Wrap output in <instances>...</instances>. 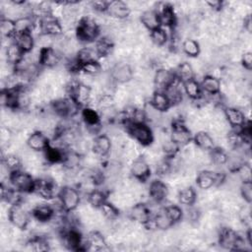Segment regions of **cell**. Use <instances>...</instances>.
<instances>
[{
    "mask_svg": "<svg viewBox=\"0 0 252 252\" xmlns=\"http://www.w3.org/2000/svg\"><path fill=\"white\" fill-rule=\"evenodd\" d=\"M99 35L98 24L91 17H83L77 26L76 36L79 41L91 42L97 39Z\"/></svg>",
    "mask_w": 252,
    "mask_h": 252,
    "instance_id": "cell-1",
    "label": "cell"
},
{
    "mask_svg": "<svg viewBox=\"0 0 252 252\" xmlns=\"http://www.w3.org/2000/svg\"><path fill=\"white\" fill-rule=\"evenodd\" d=\"M9 180L12 186L19 192H33L35 179L29 172L23 171L21 169L12 171L9 174Z\"/></svg>",
    "mask_w": 252,
    "mask_h": 252,
    "instance_id": "cell-2",
    "label": "cell"
},
{
    "mask_svg": "<svg viewBox=\"0 0 252 252\" xmlns=\"http://www.w3.org/2000/svg\"><path fill=\"white\" fill-rule=\"evenodd\" d=\"M58 198L60 206L66 213H72L76 210L81 201L79 191L72 186H65L61 188Z\"/></svg>",
    "mask_w": 252,
    "mask_h": 252,
    "instance_id": "cell-3",
    "label": "cell"
},
{
    "mask_svg": "<svg viewBox=\"0 0 252 252\" xmlns=\"http://www.w3.org/2000/svg\"><path fill=\"white\" fill-rule=\"evenodd\" d=\"M126 129L129 134L142 146H149L154 140V134L147 123H127Z\"/></svg>",
    "mask_w": 252,
    "mask_h": 252,
    "instance_id": "cell-4",
    "label": "cell"
},
{
    "mask_svg": "<svg viewBox=\"0 0 252 252\" xmlns=\"http://www.w3.org/2000/svg\"><path fill=\"white\" fill-rule=\"evenodd\" d=\"M80 107L81 106L71 96L58 98L52 102V110L55 114L63 118L74 117L79 112Z\"/></svg>",
    "mask_w": 252,
    "mask_h": 252,
    "instance_id": "cell-5",
    "label": "cell"
},
{
    "mask_svg": "<svg viewBox=\"0 0 252 252\" xmlns=\"http://www.w3.org/2000/svg\"><path fill=\"white\" fill-rule=\"evenodd\" d=\"M69 96H71L81 107L87 106L91 101L92 89L81 82H74L68 87Z\"/></svg>",
    "mask_w": 252,
    "mask_h": 252,
    "instance_id": "cell-6",
    "label": "cell"
},
{
    "mask_svg": "<svg viewBox=\"0 0 252 252\" xmlns=\"http://www.w3.org/2000/svg\"><path fill=\"white\" fill-rule=\"evenodd\" d=\"M8 218L10 222L17 228L25 229L27 228L29 222H30V216L26 208L20 203H16L11 205L9 212H8Z\"/></svg>",
    "mask_w": 252,
    "mask_h": 252,
    "instance_id": "cell-7",
    "label": "cell"
},
{
    "mask_svg": "<svg viewBox=\"0 0 252 252\" xmlns=\"http://www.w3.org/2000/svg\"><path fill=\"white\" fill-rule=\"evenodd\" d=\"M193 139L189 128L180 120H176L172 123L170 140L179 147H184L190 143Z\"/></svg>",
    "mask_w": 252,
    "mask_h": 252,
    "instance_id": "cell-8",
    "label": "cell"
},
{
    "mask_svg": "<svg viewBox=\"0 0 252 252\" xmlns=\"http://www.w3.org/2000/svg\"><path fill=\"white\" fill-rule=\"evenodd\" d=\"M220 244L229 250H241L243 249L244 240L231 228H222L219 236Z\"/></svg>",
    "mask_w": 252,
    "mask_h": 252,
    "instance_id": "cell-9",
    "label": "cell"
},
{
    "mask_svg": "<svg viewBox=\"0 0 252 252\" xmlns=\"http://www.w3.org/2000/svg\"><path fill=\"white\" fill-rule=\"evenodd\" d=\"M33 192L36 193L43 199H53L55 196L58 197L60 190L57 191V185L54 180L49 178H38L35 179Z\"/></svg>",
    "mask_w": 252,
    "mask_h": 252,
    "instance_id": "cell-10",
    "label": "cell"
},
{
    "mask_svg": "<svg viewBox=\"0 0 252 252\" xmlns=\"http://www.w3.org/2000/svg\"><path fill=\"white\" fill-rule=\"evenodd\" d=\"M40 33H44L50 36H59L63 33V27L61 23L52 15L40 19L39 22Z\"/></svg>",
    "mask_w": 252,
    "mask_h": 252,
    "instance_id": "cell-11",
    "label": "cell"
},
{
    "mask_svg": "<svg viewBox=\"0 0 252 252\" xmlns=\"http://www.w3.org/2000/svg\"><path fill=\"white\" fill-rule=\"evenodd\" d=\"M61 61V53L53 47H44L40 48L39 55H38V64L52 68L56 66Z\"/></svg>",
    "mask_w": 252,
    "mask_h": 252,
    "instance_id": "cell-12",
    "label": "cell"
},
{
    "mask_svg": "<svg viewBox=\"0 0 252 252\" xmlns=\"http://www.w3.org/2000/svg\"><path fill=\"white\" fill-rule=\"evenodd\" d=\"M28 147L34 152L45 151V149L50 145L48 137L41 131L32 132L27 139Z\"/></svg>",
    "mask_w": 252,
    "mask_h": 252,
    "instance_id": "cell-13",
    "label": "cell"
},
{
    "mask_svg": "<svg viewBox=\"0 0 252 252\" xmlns=\"http://www.w3.org/2000/svg\"><path fill=\"white\" fill-rule=\"evenodd\" d=\"M130 218L141 224L146 225L151 220H152V213L149 207L144 203H138L135 204L130 209Z\"/></svg>",
    "mask_w": 252,
    "mask_h": 252,
    "instance_id": "cell-14",
    "label": "cell"
},
{
    "mask_svg": "<svg viewBox=\"0 0 252 252\" xmlns=\"http://www.w3.org/2000/svg\"><path fill=\"white\" fill-rule=\"evenodd\" d=\"M177 79L174 71H170L165 68H159L156 71L154 76V83L157 88L164 91Z\"/></svg>",
    "mask_w": 252,
    "mask_h": 252,
    "instance_id": "cell-15",
    "label": "cell"
},
{
    "mask_svg": "<svg viewBox=\"0 0 252 252\" xmlns=\"http://www.w3.org/2000/svg\"><path fill=\"white\" fill-rule=\"evenodd\" d=\"M110 76L114 82L124 84L133 78V70L129 64L118 63L111 69Z\"/></svg>",
    "mask_w": 252,
    "mask_h": 252,
    "instance_id": "cell-16",
    "label": "cell"
},
{
    "mask_svg": "<svg viewBox=\"0 0 252 252\" xmlns=\"http://www.w3.org/2000/svg\"><path fill=\"white\" fill-rule=\"evenodd\" d=\"M223 114L224 117L226 119V121L229 123V125H231V127H233L235 130H240L241 127L245 124L246 117L245 114L238 108L236 107H225L223 109Z\"/></svg>",
    "mask_w": 252,
    "mask_h": 252,
    "instance_id": "cell-17",
    "label": "cell"
},
{
    "mask_svg": "<svg viewBox=\"0 0 252 252\" xmlns=\"http://www.w3.org/2000/svg\"><path fill=\"white\" fill-rule=\"evenodd\" d=\"M130 172L137 180L146 181L151 174V168L144 158H138L133 161L130 167Z\"/></svg>",
    "mask_w": 252,
    "mask_h": 252,
    "instance_id": "cell-18",
    "label": "cell"
},
{
    "mask_svg": "<svg viewBox=\"0 0 252 252\" xmlns=\"http://www.w3.org/2000/svg\"><path fill=\"white\" fill-rule=\"evenodd\" d=\"M149 194L155 202L160 203L168 196V187L159 179L153 180L149 187Z\"/></svg>",
    "mask_w": 252,
    "mask_h": 252,
    "instance_id": "cell-19",
    "label": "cell"
},
{
    "mask_svg": "<svg viewBox=\"0 0 252 252\" xmlns=\"http://www.w3.org/2000/svg\"><path fill=\"white\" fill-rule=\"evenodd\" d=\"M92 149L97 157H105L110 153L111 141L108 136L100 134L94 137Z\"/></svg>",
    "mask_w": 252,
    "mask_h": 252,
    "instance_id": "cell-20",
    "label": "cell"
},
{
    "mask_svg": "<svg viewBox=\"0 0 252 252\" xmlns=\"http://www.w3.org/2000/svg\"><path fill=\"white\" fill-rule=\"evenodd\" d=\"M129 6L123 1H109L106 13L118 20H123L130 15Z\"/></svg>",
    "mask_w": 252,
    "mask_h": 252,
    "instance_id": "cell-21",
    "label": "cell"
},
{
    "mask_svg": "<svg viewBox=\"0 0 252 252\" xmlns=\"http://www.w3.org/2000/svg\"><path fill=\"white\" fill-rule=\"evenodd\" d=\"M160 20L161 27L165 26L167 28H173L176 24V16L174 9L169 4H162L160 9L157 11Z\"/></svg>",
    "mask_w": 252,
    "mask_h": 252,
    "instance_id": "cell-22",
    "label": "cell"
},
{
    "mask_svg": "<svg viewBox=\"0 0 252 252\" xmlns=\"http://www.w3.org/2000/svg\"><path fill=\"white\" fill-rule=\"evenodd\" d=\"M200 86H201L202 92H205L207 94H210V95L219 94L221 87L220 81L219 80V78L212 75H206L203 78Z\"/></svg>",
    "mask_w": 252,
    "mask_h": 252,
    "instance_id": "cell-23",
    "label": "cell"
},
{
    "mask_svg": "<svg viewBox=\"0 0 252 252\" xmlns=\"http://www.w3.org/2000/svg\"><path fill=\"white\" fill-rule=\"evenodd\" d=\"M140 20H141L142 25L146 29H148L150 32L161 27L158 14L155 10H146V11H144L141 15Z\"/></svg>",
    "mask_w": 252,
    "mask_h": 252,
    "instance_id": "cell-24",
    "label": "cell"
},
{
    "mask_svg": "<svg viewBox=\"0 0 252 252\" xmlns=\"http://www.w3.org/2000/svg\"><path fill=\"white\" fill-rule=\"evenodd\" d=\"M55 215L54 208L47 204H40L32 209V216L40 222L51 220Z\"/></svg>",
    "mask_w": 252,
    "mask_h": 252,
    "instance_id": "cell-25",
    "label": "cell"
},
{
    "mask_svg": "<svg viewBox=\"0 0 252 252\" xmlns=\"http://www.w3.org/2000/svg\"><path fill=\"white\" fill-rule=\"evenodd\" d=\"M5 54L7 62L16 67L19 63L23 61L25 52L20 48V46L16 42H12L7 46Z\"/></svg>",
    "mask_w": 252,
    "mask_h": 252,
    "instance_id": "cell-26",
    "label": "cell"
},
{
    "mask_svg": "<svg viewBox=\"0 0 252 252\" xmlns=\"http://www.w3.org/2000/svg\"><path fill=\"white\" fill-rule=\"evenodd\" d=\"M82 118L86 126L93 131L100 126V117L98 113L91 107H84L82 110Z\"/></svg>",
    "mask_w": 252,
    "mask_h": 252,
    "instance_id": "cell-27",
    "label": "cell"
},
{
    "mask_svg": "<svg viewBox=\"0 0 252 252\" xmlns=\"http://www.w3.org/2000/svg\"><path fill=\"white\" fill-rule=\"evenodd\" d=\"M150 103L159 112H164L171 106V103L163 91L155 92Z\"/></svg>",
    "mask_w": 252,
    "mask_h": 252,
    "instance_id": "cell-28",
    "label": "cell"
},
{
    "mask_svg": "<svg viewBox=\"0 0 252 252\" xmlns=\"http://www.w3.org/2000/svg\"><path fill=\"white\" fill-rule=\"evenodd\" d=\"M193 141L195 145L203 151H211L213 148H215V142L212 136L205 131H199L195 134L193 137Z\"/></svg>",
    "mask_w": 252,
    "mask_h": 252,
    "instance_id": "cell-29",
    "label": "cell"
},
{
    "mask_svg": "<svg viewBox=\"0 0 252 252\" xmlns=\"http://www.w3.org/2000/svg\"><path fill=\"white\" fill-rule=\"evenodd\" d=\"M182 88L184 94H186V95L192 100H196L202 96V89L200 83L197 82L194 78L182 82Z\"/></svg>",
    "mask_w": 252,
    "mask_h": 252,
    "instance_id": "cell-30",
    "label": "cell"
},
{
    "mask_svg": "<svg viewBox=\"0 0 252 252\" xmlns=\"http://www.w3.org/2000/svg\"><path fill=\"white\" fill-rule=\"evenodd\" d=\"M180 83L181 81H179L178 79H176L170 86H168L163 92L166 94V96L168 97L171 105L173 104H177L179 102H181L182 100V92L181 88H180ZM184 93V92H183Z\"/></svg>",
    "mask_w": 252,
    "mask_h": 252,
    "instance_id": "cell-31",
    "label": "cell"
},
{
    "mask_svg": "<svg viewBox=\"0 0 252 252\" xmlns=\"http://www.w3.org/2000/svg\"><path fill=\"white\" fill-rule=\"evenodd\" d=\"M88 249H94L96 251H101L107 249V245L103 236L97 231H92L87 236Z\"/></svg>",
    "mask_w": 252,
    "mask_h": 252,
    "instance_id": "cell-32",
    "label": "cell"
},
{
    "mask_svg": "<svg viewBox=\"0 0 252 252\" xmlns=\"http://www.w3.org/2000/svg\"><path fill=\"white\" fill-rule=\"evenodd\" d=\"M98 58L99 56L96 53L95 49L92 47H82L77 51L76 54V60L80 66L88 62L97 61Z\"/></svg>",
    "mask_w": 252,
    "mask_h": 252,
    "instance_id": "cell-33",
    "label": "cell"
},
{
    "mask_svg": "<svg viewBox=\"0 0 252 252\" xmlns=\"http://www.w3.org/2000/svg\"><path fill=\"white\" fill-rule=\"evenodd\" d=\"M113 46V41L108 36H102L96 40L94 49L99 57H106L111 54Z\"/></svg>",
    "mask_w": 252,
    "mask_h": 252,
    "instance_id": "cell-34",
    "label": "cell"
},
{
    "mask_svg": "<svg viewBox=\"0 0 252 252\" xmlns=\"http://www.w3.org/2000/svg\"><path fill=\"white\" fill-rule=\"evenodd\" d=\"M15 42L20 46V48L25 52H31L34 46V39L32 32H22L16 34Z\"/></svg>",
    "mask_w": 252,
    "mask_h": 252,
    "instance_id": "cell-35",
    "label": "cell"
},
{
    "mask_svg": "<svg viewBox=\"0 0 252 252\" xmlns=\"http://www.w3.org/2000/svg\"><path fill=\"white\" fill-rule=\"evenodd\" d=\"M65 153L63 149L49 145L44 151L45 159L50 163H59L63 161Z\"/></svg>",
    "mask_w": 252,
    "mask_h": 252,
    "instance_id": "cell-36",
    "label": "cell"
},
{
    "mask_svg": "<svg viewBox=\"0 0 252 252\" xmlns=\"http://www.w3.org/2000/svg\"><path fill=\"white\" fill-rule=\"evenodd\" d=\"M152 222H153L154 227H156L158 229H161V230L167 229L173 225V222L167 217L164 209L158 211V213H157L155 215V217L152 218Z\"/></svg>",
    "mask_w": 252,
    "mask_h": 252,
    "instance_id": "cell-37",
    "label": "cell"
},
{
    "mask_svg": "<svg viewBox=\"0 0 252 252\" xmlns=\"http://www.w3.org/2000/svg\"><path fill=\"white\" fill-rule=\"evenodd\" d=\"M178 201L184 206H192L197 199L196 191L193 187H185L178 192Z\"/></svg>",
    "mask_w": 252,
    "mask_h": 252,
    "instance_id": "cell-38",
    "label": "cell"
},
{
    "mask_svg": "<svg viewBox=\"0 0 252 252\" xmlns=\"http://www.w3.org/2000/svg\"><path fill=\"white\" fill-rule=\"evenodd\" d=\"M177 79L181 82H185L187 80L194 78V70L190 63L188 62H181L177 68L176 71H174Z\"/></svg>",
    "mask_w": 252,
    "mask_h": 252,
    "instance_id": "cell-39",
    "label": "cell"
},
{
    "mask_svg": "<svg viewBox=\"0 0 252 252\" xmlns=\"http://www.w3.org/2000/svg\"><path fill=\"white\" fill-rule=\"evenodd\" d=\"M0 30L1 33L5 37H12L17 34L15 20L9 18H2L0 22Z\"/></svg>",
    "mask_w": 252,
    "mask_h": 252,
    "instance_id": "cell-40",
    "label": "cell"
},
{
    "mask_svg": "<svg viewBox=\"0 0 252 252\" xmlns=\"http://www.w3.org/2000/svg\"><path fill=\"white\" fill-rule=\"evenodd\" d=\"M182 50L183 52L190 56V57H196L201 52V47L198 41L192 38H187L182 43Z\"/></svg>",
    "mask_w": 252,
    "mask_h": 252,
    "instance_id": "cell-41",
    "label": "cell"
},
{
    "mask_svg": "<svg viewBox=\"0 0 252 252\" xmlns=\"http://www.w3.org/2000/svg\"><path fill=\"white\" fill-rule=\"evenodd\" d=\"M98 209L100 210L102 216L108 220H115L119 216L118 209L108 201H104Z\"/></svg>",
    "mask_w": 252,
    "mask_h": 252,
    "instance_id": "cell-42",
    "label": "cell"
},
{
    "mask_svg": "<svg viewBox=\"0 0 252 252\" xmlns=\"http://www.w3.org/2000/svg\"><path fill=\"white\" fill-rule=\"evenodd\" d=\"M17 33L31 32L33 27V20L30 16H23L15 20Z\"/></svg>",
    "mask_w": 252,
    "mask_h": 252,
    "instance_id": "cell-43",
    "label": "cell"
},
{
    "mask_svg": "<svg viewBox=\"0 0 252 252\" xmlns=\"http://www.w3.org/2000/svg\"><path fill=\"white\" fill-rule=\"evenodd\" d=\"M88 202L89 204L94 207L98 209L100 207V205L106 201V195L104 194V192L98 190V189H93L92 191H90L88 193Z\"/></svg>",
    "mask_w": 252,
    "mask_h": 252,
    "instance_id": "cell-44",
    "label": "cell"
},
{
    "mask_svg": "<svg viewBox=\"0 0 252 252\" xmlns=\"http://www.w3.org/2000/svg\"><path fill=\"white\" fill-rule=\"evenodd\" d=\"M228 155L224 150L219 147H215L210 151V158L213 163L217 165H223L227 161Z\"/></svg>",
    "mask_w": 252,
    "mask_h": 252,
    "instance_id": "cell-45",
    "label": "cell"
},
{
    "mask_svg": "<svg viewBox=\"0 0 252 252\" xmlns=\"http://www.w3.org/2000/svg\"><path fill=\"white\" fill-rule=\"evenodd\" d=\"M150 37H151L153 43L156 44L157 46L164 45L167 42V39H168L167 32L162 27L152 31L151 34H150Z\"/></svg>",
    "mask_w": 252,
    "mask_h": 252,
    "instance_id": "cell-46",
    "label": "cell"
},
{
    "mask_svg": "<svg viewBox=\"0 0 252 252\" xmlns=\"http://www.w3.org/2000/svg\"><path fill=\"white\" fill-rule=\"evenodd\" d=\"M2 163L7 168V170L12 172L15 170H19L22 162H21V158L18 156L14 154H8L3 158Z\"/></svg>",
    "mask_w": 252,
    "mask_h": 252,
    "instance_id": "cell-47",
    "label": "cell"
},
{
    "mask_svg": "<svg viewBox=\"0 0 252 252\" xmlns=\"http://www.w3.org/2000/svg\"><path fill=\"white\" fill-rule=\"evenodd\" d=\"M164 211L167 215V217L170 219V220L174 223L180 221L183 218V211L180 207L176 205H170L164 208Z\"/></svg>",
    "mask_w": 252,
    "mask_h": 252,
    "instance_id": "cell-48",
    "label": "cell"
},
{
    "mask_svg": "<svg viewBox=\"0 0 252 252\" xmlns=\"http://www.w3.org/2000/svg\"><path fill=\"white\" fill-rule=\"evenodd\" d=\"M80 70H82L86 75L96 76L101 72V65L98 61H92L81 65Z\"/></svg>",
    "mask_w": 252,
    "mask_h": 252,
    "instance_id": "cell-49",
    "label": "cell"
},
{
    "mask_svg": "<svg viewBox=\"0 0 252 252\" xmlns=\"http://www.w3.org/2000/svg\"><path fill=\"white\" fill-rule=\"evenodd\" d=\"M115 105V99L114 97L109 94H102L99 99H98V107L102 110V111H109L112 110L113 107Z\"/></svg>",
    "mask_w": 252,
    "mask_h": 252,
    "instance_id": "cell-50",
    "label": "cell"
},
{
    "mask_svg": "<svg viewBox=\"0 0 252 252\" xmlns=\"http://www.w3.org/2000/svg\"><path fill=\"white\" fill-rule=\"evenodd\" d=\"M33 251H47L49 249L48 242L41 236H34L28 242Z\"/></svg>",
    "mask_w": 252,
    "mask_h": 252,
    "instance_id": "cell-51",
    "label": "cell"
},
{
    "mask_svg": "<svg viewBox=\"0 0 252 252\" xmlns=\"http://www.w3.org/2000/svg\"><path fill=\"white\" fill-rule=\"evenodd\" d=\"M241 197L248 204L252 201V182L251 181H242L239 186Z\"/></svg>",
    "mask_w": 252,
    "mask_h": 252,
    "instance_id": "cell-52",
    "label": "cell"
},
{
    "mask_svg": "<svg viewBox=\"0 0 252 252\" xmlns=\"http://www.w3.org/2000/svg\"><path fill=\"white\" fill-rule=\"evenodd\" d=\"M179 148H180V147L177 146L175 143H173V142L170 140V138L162 144V151H163V153L165 154V156L168 157V158H173V157H175V155L177 154Z\"/></svg>",
    "mask_w": 252,
    "mask_h": 252,
    "instance_id": "cell-53",
    "label": "cell"
},
{
    "mask_svg": "<svg viewBox=\"0 0 252 252\" xmlns=\"http://www.w3.org/2000/svg\"><path fill=\"white\" fill-rule=\"evenodd\" d=\"M156 171H157V174H158L160 176H164V175L168 174L171 171V163H170V161L168 159L160 160L157 164Z\"/></svg>",
    "mask_w": 252,
    "mask_h": 252,
    "instance_id": "cell-54",
    "label": "cell"
},
{
    "mask_svg": "<svg viewBox=\"0 0 252 252\" xmlns=\"http://www.w3.org/2000/svg\"><path fill=\"white\" fill-rule=\"evenodd\" d=\"M242 181H251V167L247 163H243L236 171Z\"/></svg>",
    "mask_w": 252,
    "mask_h": 252,
    "instance_id": "cell-55",
    "label": "cell"
},
{
    "mask_svg": "<svg viewBox=\"0 0 252 252\" xmlns=\"http://www.w3.org/2000/svg\"><path fill=\"white\" fill-rule=\"evenodd\" d=\"M241 63L247 71H250L252 69V53L250 51H246L243 53L241 57Z\"/></svg>",
    "mask_w": 252,
    "mask_h": 252,
    "instance_id": "cell-56",
    "label": "cell"
},
{
    "mask_svg": "<svg viewBox=\"0 0 252 252\" xmlns=\"http://www.w3.org/2000/svg\"><path fill=\"white\" fill-rule=\"evenodd\" d=\"M109 1H94L92 2V8H94L97 12H106L107 6H108Z\"/></svg>",
    "mask_w": 252,
    "mask_h": 252,
    "instance_id": "cell-57",
    "label": "cell"
},
{
    "mask_svg": "<svg viewBox=\"0 0 252 252\" xmlns=\"http://www.w3.org/2000/svg\"><path fill=\"white\" fill-rule=\"evenodd\" d=\"M206 4L208 6H210V8H212L213 10H220L221 9L222 7V2L221 1H218V0H215V1H207Z\"/></svg>",
    "mask_w": 252,
    "mask_h": 252,
    "instance_id": "cell-58",
    "label": "cell"
},
{
    "mask_svg": "<svg viewBox=\"0 0 252 252\" xmlns=\"http://www.w3.org/2000/svg\"><path fill=\"white\" fill-rule=\"evenodd\" d=\"M244 29L248 32H251V30H252V20H251V16L250 15H247L244 18Z\"/></svg>",
    "mask_w": 252,
    "mask_h": 252,
    "instance_id": "cell-59",
    "label": "cell"
}]
</instances>
